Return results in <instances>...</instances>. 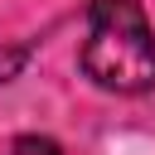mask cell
I'll use <instances>...</instances> for the list:
<instances>
[{
	"instance_id": "6da1fadb",
	"label": "cell",
	"mask_w": 155,
	"mask_h": 155,
	"mask_svg": "<svg viewBox=\"0 0 155 155\" xmlns=\"http://www.w3.org/2000/svg\"><path fill=\"white\" fill-rule=\"evenodd\" d=\"M82 78L116 97H140L155 87V29L140 0H92L82 39Z\"/></svg>"
},
{
	"instance_id": "7a4b0ae2",
	"label": "cell",
	"mask_w": 155,
	"mask_h": 155,
	"mask_svg": "<svg viewBox=\"0 0 155 155\" xmlns=\"http://www.w3.org/2000/svg\"><path fill=\"white\" fill-rule=\"evenodd\" d=\"M29 63V44H15V48H0V82H10L19 68Z\"/></svg>"
},
{
	"instance_id": "3957f363",
	"label": "cell",
	"mask_w": 155,
	"mask_h": 155,
	"mask_svg": "<svg viewBox=\"0 0 155 155\" xmlns=\"http://www.w3.org/2000/svg\"><path fill=\"white\" fill-rule=\"evenodd\" d=\"M15 150H19V155H63L58 140H44V136H19Z\"/></svg>"
}]
</instances>
